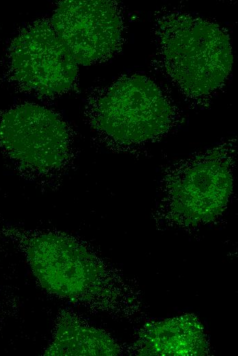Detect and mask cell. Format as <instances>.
Returning <instances> with one entry per match:
<instances>
[{
    "mask_svg": "<svg viewBox=\"0 0 238 356\" xmlns=\"http://www.w3.org/2000/svg\"><path fill=\"white\" fill-rule=\"evenodd\" d=\"M158 68L189 101L203 104L228 78L233 57L219 25L189 13L164 9L153 27Z\"/></svg>",
    "mask_w": 238,
    "mask_h": 356,
    "instance_id": "1",
    "label": "cell"
},
{
    "mask_svg": "<svg viewBox=\"0 0 238 356\" xmlns=\"http://www.w3.org/2000/svg\"><path fill=\"white\" fill-rule=\"evenodd\" d=\"M92 127L109 144L131 149L159 140L174 126L169 96L146 77L133 75L98 90L89 101Z\"/></svg>",
    "mask_w": 238,
    "mask_h": 356,
    "instance_id": "2",
    "label": "cell"
},
{
    "mask_svg": "<svg viewBox=\"0 0 238 356\" xmlns=\"http://www.w3.org/2000/svg\"><path fill=\"white\" fill-rule=\"evenodd\" d=\"M235 163L233 139L170 166L161 189L172 220L195 227L221 215L233 190Z\"/></svg>",
    "mask_w": 238,
    "mask_h": 356,
    "instance_id": "3",
    "label": "cell"
},
{
    "mask_svg": "<svg viewBox=\"0 0 238 356\" xmlns=\"http://www.w3.org/2000/svg\"><path fill=\"white\" fill-rule=\"evenodd\" d=\"M0 150L26 177L55 179L64 174L71 160L69 129L46 107L17 105L0 112Z\"/></svg>",
    "mask_w": 238,
    "mask_h": 356,
    "instance_id": "4",
    "label": "cell"
},
{
    "mask_svg": "<svg viewBox=\"0 0 238 356\" xmlns=\"http://www.w3.org/2000/svg\"><path fill=\"white\" fill-rule=\"evenodd\" d=\"M8 59L12 80L42 99L68 92L77 75V64L48 21L25 27L12 41Z\"/></svg>",
    "mask_w": 238,
    "mask_h": 356,
    "instance_id": "5",
    "label": "cell"
},
{
    "mask_svg": "<svg viewBox=\"0 0 238 356\" xmlns=\"http://www.w3.org/2000/svg\"><path fill=\"white\" fill-rule=\"evenodd\" d=\"M51 23L77 64L87 66L105 61L122 44V16L113 1H62L55 9Z\"/></svg>",
    "mask_w": 238,
    "mask_h": 356,
    "instance_id": "6",
    "label": "cell"
},
{
    "mask_svg": "<svg viewBox=\"0 0 238 356\" xmlns=\"http://www.w3.org/2000/svg\"><path fill=\"white\" fill-rule=\"evenodd\" d=\"M200 321L191 315L152 323L139 341L142 355H202L207 343Z\"/></svg>",
    "mask_w": 238,
    "mask_h": 356,
    "instance_id": "7",
    "label": "cell"
}]
</instances>
